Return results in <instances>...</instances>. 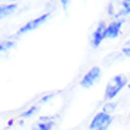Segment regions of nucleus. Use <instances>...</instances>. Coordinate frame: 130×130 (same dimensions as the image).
Wrapping results in <instances>:
<instances>
[{
  "instance_id": "9d476101",
  "label": "nucleus",
  "mask_w": 130,
  "mask_h": 130,
  "mask_svg": "<svg viewBox=\"0 0 130 130\" xmlns=\"http://www.w3.org/2000/svg\"><path fill=\"white\" fill-rule=\"evenodd\" d=\"M38 109H40V106H31L28 109V110H26V112H23L21 113V116L20 117H23V119H28V117H31V116H34V115L38 112Z\"/></svg>"
},
{
  "instance_id": "ddd939ff",
  "label": "nucleus",
  "mask_w": 130,
  "mask_h": 130,
  "mask_svg": "<svg viewBox=\"0 0 130 130\" xmlns=\"http://www.w3.org/2000/svg\"><path fill=\"white\" fill-rule=\"evenodd\" d=\"M115 109H116V105H115V103H106V105L103 106V110H102V112L110 115V112H113Z\"/></svg>"
},
{
  "instance_id": "1a4fd4ad",
  "label": "nucleus",
  "mask_w": 130,
  "mask_h": 130,
  "mask_svg": "<svg viewBox=\"0 0 130 130\" xmlns=\"http://www.w3.org/2000/svg\"><path fill=\"white\" fill-rule=\"evenodd\" d=\"M14 45H16V41H14V40H4V41H2V44H0V51L2 52L9 51V50H11Z\"/></svg>"
},
{
  "instance_id": "6e6552de",
  "label": "nucleus",
  "mask_w": 130,
  "mask_h": 130,
  "mask_svg": "<svg viewBox=\"0 0 130 130\" xmlns=\"http://www.w3.org/2000/svg\"><path fill=\"white\" fill-rule=\"evenodd\" d=\"M16 10H17V4H3V6L0 7V16H2V19L9 17Z\"/></svg>"
},
{
  "instance_id": "4468645a",
  "label": "nucleus",
  "mask_w": 130,
  "mask_h": 130,
  "mask_svg": "<svg viewBox=\"0 0 130 130\" xmlns=\"http://www.w3.org/2000/svg\"><path fill=\"white\" fill-rule=\"evenodd\" d=\"M52 98H54V95H52V93H50V95H47V96L41 98V103H44V102L50 101V99H52Z\"/></svg>"
},
{
  "instance_id": "f257e3e1",
  "label": "nucleus",
  "mask_w": 130,
  "mask_h": 130,
  "mask_svg": "<svg viewBox=\"0 0 130 130\" xmlns=\"http://www.w3.org/2000/svg\"><path fill=\"white\" fill-rule=\"evenodd\" d=\"M127 85V78L126 75H115L109 79L105 88V99L106 101H112L113 98L117 96V93L122 91Z\"/></svg>"
},
{
  "instance_id": "9b49d317",
  "label": "nucleus",
  "mask_w": 130,
  "mask_h": 130,
  "mask_svg": "<svg viewBox=\"0 0 130 130\" xmlns=\"http://www.w3.org/2000/svg\"><path fill=\"white\" fill-rule=\"evenodd\" d=\"M122 3V9H123L124 16H129L130 14V0H124V2H120Z\"/></svg>"
},
{
  "instance_id": "f8f14e48",
  "label": "nucleus",
  "mask_w": 130,
  "mask_h": 130,
  "mask_svg": "<svg viewBox=\"0 0 130 130\" xmlns=\"http://www.w3.org/2000/svg\"><path fill=\"white\" fill-rule=\"evenodd\" d=\"M122 54L124 57H130V40L123 44V47H122Z\"/></svg>"
},
{
  "instance_id": "20e7f679",
  "label": "nucleus",
  "mask_w": 130,
  "mask_h": 130,
  "mask_svg": "<svg viewBox=\"0 0 130 130\" xmlns=\"http://www.w3.org/2000/svg\"><path fill=\"white\" fill-rule=\"evenodd\" d=\"M48 17H50V14H48V13L42 14V16H38L37 19L31 20V21H28L27 24H24V26L21 27V28H19L17 34H19V36H21V34H26V32H28V31H32V30L38 28L40 26H42V24L45 23L47 20H48Z\"/></svg>"
},
{
  "instance_id": "39448f33",
  "label": "nucleus",
  "mask_w": 130,
  "mask_h": 130,
  "mask_svg": "<svg viewBox=\"0 0 130 130\" xmlns=\"http://www.w3.org/2000/svg\"><path fill=\"white\" fill-rule=\"evenodd\" d=\"M106 28H107V26L103 21H101L98 24V27L95 28L93 34H92V38H91V45L93 48H98L102 44V41L106 38Z\"/></svg>"
},
{
  "instance_id": "0eeeda50",
  "label": "nucleus",
  "mask_w": 130,
  "mask_h": 130,
  "mask_svg": "<svg viewBox=\"0 0 130 130\" xmlns=\"http://www.w3.org/2000/svg\"><path fill=\"white\" fill-rule=\"evenodd\" d=\"M122 26H123V20H115L112 21L106 28V38H117L120 34Z\"/></svg>"
},
{
  "instance_id": "7ed1b4c3",
  "label": "nucleus",
  "mask_w": 130,
  "mask_h": 130,
  "mask_svg": "<svg viewBox=\"0 0 130 130\" xmlns=\"http://www.w3.org/2000/svg\"><path fill=\"white\" fill-rule=\"evenodd\" d=\"M101 74L102 72H101V68H99V67H93V68H91L86 74H85L84 78H82L81 86L82 88H92V86L99 81Z\"/></svg>"
},
{
  "instance_id": "423d86ee",
  "label": "nucleus",
  "mask_w": 130,
  "mask_h": 130,
  "mask_svg": "<svg viewBox=\"0 0 130 130\" xmlns=\"http://www.w3.org/2000/svg\"><path fill=\"white\" fill-rule=\"evenodd\" d=\"M54 127V119L50 116H41L38 119V122L31 126L32 130H51Z\"/></svg>"
},
{
  "instance_id": "2eb2a0df",
  "label": "nucleus",
  "mask_w": 130,
  "mask_h": 130,
  "mask_svg": "<svg viewBox=\"0 0 130 130\" xmlns=\"http://www.w3.org/2000/svg\"><path fill=\"white\" fill-rule=\"evenodd\" d=\"M129 89H130V85H129Z\"/></svg>"
},
{
  "instance_id": "f03ea898",
  "label": "nucleus",
  "mask_w": 130,
  "mask_h": 130,
  "mask_svg": "<svg viewBox=\"0 0 130 130\" xmlns=\"http://www.w3.org/2000/svg\"><path fill=\"white\" fill-rule=\"evenodd\" d=\"M112 124V116L105 112H99L92 117L89 123V130H107Z\"/></svg>"
}]
</instances>
